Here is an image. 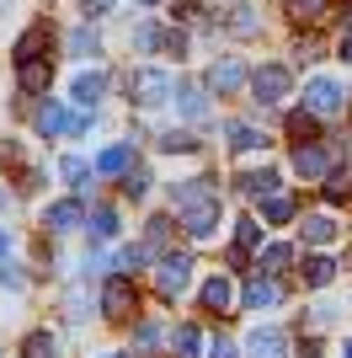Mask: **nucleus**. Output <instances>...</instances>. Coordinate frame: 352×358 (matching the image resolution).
I'll return each instance as SVG.
<instances>
[{
  "mask_svg": "<svg viewBox=\"0 0 352 358\" xmlns=\"http://www.w3.org/2000/svg\"><path fill=\"white\" fill-rule=\"evenodd\" d=\"M91 236H96V241H112L117 236V214L112 209H96V214H91Z\"/></svg>",
  "mask_w": 352,
  "mask_h": 358,
  "instance_id": "nucleus-33",
  "label": "nucleus"
},
{
  "mask_svg": "<svg viewBox=\"0 0 352 358\" xmlns=\"http://www.w3.org/2000/svg\"><path fill=\"white\" fill-rule=\"evenodd\" d=\"M102 310L112 315V321H129L133 310H139V294H133V278H123V273H112L102 289Z\"/></svg>",
  "mask_w": 352,
  "mask_h": 358,
  "instance_id": "nucleus-3",
  "label": "nucleus"
},
{
  "mask_svg": "<svg viewBox=\"0 0 352 358\" xmlns=\"http://www.w3.org/2000/svg\"><path fill=\"white\" fill-rule=\"evenodd\" d=\"M288 262H293V246H283V241H272V246H267V252H262V262H256V268H262L267 278H278V273H288Z\"/></svg>",
  "mask_w": 352,
  "mask_h": 358,
  "instance_id": "nucleus-20",
  "label": "nucleus"
},
{
  "mask_svg": "<svg viewBox=\"0 0 352 358\" xmlns=\"http://www.w3.org/2000/svg\"><path fill=\"white\" fill-rule=\"evenodd\" d=\"M96 171H107V177H123V171H133V139H123V145L102 150V155H96Z\"/></svg>",
  "mask_w": 352,
  "mask_h": 358,
  "instance_id": "nucleus-13",
  "label": "nucleus"
},
{
  "mask_svg": "<svg viewBox=\"0 0 352 358\" xmlns=\"http://www.w3.org/2000/svg\"><path fill=\"white\" fill-rule=\"evenodd\" d=\"M305 107L309 113H342V107H347V91H342L331 75H315L305 86Z\"/></svg>",
  "mask_w": 352,
  "mask_h": 358,
  "instance_id": "nucleus-5",
  "label": "nucleus"
},
{
  "mask_svg": "<svg viewBox=\"0 0 352 358\" xmlns=\"http://www.w3.org/2000/svg\"><path fill=\"white\" fill-rule=\"evenodd\" d=\"M171 91H176V86H171V75H166V70H133V75H129V96H133L139 107H161Z\"/></svg>",
  "mask_w": 352,
  "mask_h": 358,
  "instance_id": "nucleus-1",
  "label": "nucleus"
},
{
  "mask_svg": "<svg viewBox=\"0 0 352 358\" xmlns=\"http://www.w3.org/2000/svg\"><path fill=\"white\" fill-rule=\"evenodd\" d=\"M315 129H321V113H288V134L299 139V145H315Z\"/></svg>",
  "mask_w": 352,
  "mask_h": 358,
  "instance_id": "nucleus-21",
  "label": "nucleus"
},
{
  "mask_svg": "<svg viewBox=\"0 0 352 358\" xmlns=\"http://www.w3.org/2000/svg\"><path fill=\"white\" fill-rule=\"evenodd\" d=\"M6 246H11V241H6V230H0V257H6Z\"/></svg>",
  "mask_w": 352,
  "mask_h": 358,
  "instance_id": "nucleus-47",
  "label": "nucleus"
},
{
  "mask_svg": "<svg viewBox=\"0 0 352 358\" xmlns=\"http://www.w3.org/2000/svg\"><path fill=\"white\" fill-rule=\"evenodd\" d=\"M262 246V220H235V252H256Z\"/></svg>",
  "mask_w": 352,
  "mask_h": 358,
  "instance_id": "nucleus-24",
  "label": "nucleus"
},
{
  "mask_svg": "<svg viewBox=\"0 0 352 358\" xmlns=\"http://www.w3.org/2000/svg\"><path fill=\"white\" fill-rule=\"evenodd\" d=\"M347 358H352V343H347Z\"/></svg>",
  "mask_w": 352,
  "mask_h": 358,
  "instance_id": "nucleus-49",
  "label": "nucleus"
},
{
  "mask_svg": "<svg viewBox=\"0 0 352 358\" xmlns=\"http://www.w3.org/2000/svg\"><path fill=\"white\" fill-rule=\"evenodd\" d=\"M283 6H288V16H293V22H309V27L331 16V0H283Z\"/></svg>",
  "mask_w": 352,
  "mask_h": 358,
  "instance_id": "nucleus-17",
  "label": "nucleus"
},
{
  "mask_svg": "<svg viewBox=\"0 0 352 358\" xmlns=\"http://www.w3.org/2000/svg\"><path fill=\"white\" fill-rule=\"evenodd\" d=\"M325 198H331V203L352 198V177H347V171H331V177H325Z\"/></svg>",
  "mask_w": 352,
  "mask_h": 358,
  "instance_id": "nucleus-35",
  "label": "nucleus"
},
{
  "mask_svg": "<svg viewBox=\"0 0 352 358\" xmlns=\"http://www.w3.org/2000/svg\"><path fill=\"white\" fill-rule=\"evenodd\" d=\"M299 358H321V343H305V348H299Z\"/></svg>",
  "mask_w": 352,
  "mask_h": 358,
  "instance_id": "nucleus-45",
  "label": "nucleus"
},
{
  "mask_svg": "<svg viewBox=\"0 0 352 358\" xmlns=\"http://www.w3.org/2000/svg\"><path fill=\"white\" fill-rule=\"evenodd\" d=\"M161 150H171V155H192V150H198V139L182 134V129H166V134H161Z\"/></svg>",
  "mask_w": 352,
  "mask_h": 358,
  "instance_id": "nucleus-32",
  "label": "nucleus"
},
{
  "mask_svg": "<svg viewBox=\"0 0 352 358\" xmlns=\"http://www.w3.org/2000/svg\"><path fill=\"white\" fill-rule=\"evenodd\" d=\"M235 187H240L246 198H272L278 193V171H267V166L262 171H246V177H235Z\"/></svg>",
  "mask_w": 352,
  "mask_h": 358,
  "instance_id": "nucleus-14",
  "label": "nucleus"
},
{
  "mask_svg": "<svg viewBox=\"0 0 352 358\" xmlns=\"http://www.w3.org/2000/svg\"><path fill=\"white\" fill-rule=\"evenodd\" d=\"M102 91H107V75L102 70L75 75V102H80V107H96V102H102Z\"/></svg>",
  "mask_w": 352,
  "mask_h": 358,
  "instance_id": "nucleus-15",
  "label": "nucleus"
},
{
  "mask_svg": "<svg viewBox=\"0 0 352 358\" xmlns=\"http://www.w3.org/2000/svg\"><path fill=\"white\" fill-rule=\"evenodd\" d=\"M166 54H176V59H182V54H187V38H182V32H166Z\"/></svg>",
  "mask_w": 352,
  "mask_h": 358,
  "instance_id": "nucleus-41",
  "label": "nucleus"
},
{
  "mask_svg": "<svg viewBox=\"0 0 352 358\" xmlns=\"http://www.w3.org/2000/svg\"><path fill=\"white\" fill-rule=\"evenodd\" d=\"M43 224H48V230H59V236H64V230H80V224H86V209H80V198H64V203H48Z\"/></svg>",
  "mask_w": 352,
  "mask_h": 358,
  "instance_id": "nucleus-10",
  "label": "nucleus"
},
{
  "mask_svg": "<svg viewBox=\"0 0 352 358\" xmlns=\"http://www.w3.org/2000/svg\"><path fill=\"white\" fill-rule=\"evenodd\" d=\"M230 27H235V32H256V16H251V6H235Z\"/></svg>",
  "mask_w": 352,
  "mask_h": 358,
  "instance_id": "nucleus-39",
  "label": "nucleus"
},
{
  "mask_svg": "<svg viewBox=\"0 0 352 358\" xmlns=\"http://www.w3.org/2000/svg\"><path fill=\"white\" fill-rule=\"evenodd\" d=\"M123 193H129V198H145L149 193V171H139V166L123 171Z\"/></svg>",
  "mask_w": 352,
  "mask_h": 358,
  "instance_id": "nucleus-37",
  "label": "nucleus"
},
{
  "mask_svg": "<svg viewBox=\"0 0 352 358\" xmlns=\"http://www.w3.org/2000/svg\"><path fill=\"white\" fill-rule=\"evenodd\" d=\"M246 80H251V75H246V64H240V59H219L214 70H208V91H214V96H235Z\"/></svg>",
  "mask_w": 352,
  "mask_h": 358,
  "instance_id": "nucleus-8",
  "label": "nucleus"
},
{
  "mask_svg": "<svg viewBox=\"0 0 352 358\" xmlns=\"http://www.w3.org/2000/svg\"><path fill=\"white\" fill-rule=\"evenodd\" d=\"M299 273H305L309 289H325L331 278H337V262H331V257H305V268H299Z\"/></svg>",
  "mask_w": 352,
  "mask_h": 358,
  "instance_id": "nucleus-18",
  "label": "nucleus"
},
{
  "mask_svg": "<svg viewBox=\"0 0 352 358\" xmlns=\"http://www.w3.org/2000/svg\"><path fill=\"white\" fill-rule=\"evenodd\" d=\"M43 38H48L43 27L22 32V38H16V64H27V59H43V54H38V48H43Z\"/></svg>",
  "mask_w": 352,
  "mask_h": 358,
  "instance_id": "nucleus-27",
  "label": "nucleus"
},
{
  "mask_svg": "<svg viewBox=\"0 0 352 358\" xmlns=\"http://www.w3.org/2000/svg\"><path fill=\"white\" fill-rule=\"evenodd\" d=\"M305 241L309 246H331V241H337V220H331V214H309L305 220Z\"/></svg>",
  "mask_w": 352,
  "mask_h": 358,
  "instance_id": "nucleus-19",
  "label": "nucleus"
},
{
  "mask_svg": "<svg viewBox=\"0 0 352 358\" xmlns=\"http://www.w3.org/2000/svg\"><path fill=\"white\" fill-rule=\"evenodd\" d=\"M32 123H38V134H86V113H64L59 102H43Z\"/></svg>",
  "mask_w": 352,
  "mask_h": 358,
  "instance_id": "nucleus-4",
  "label": "nucleus"
},
{
  "mask_svg": "<svg viewBox=\"0 0 352 358\" xmlns=\"http://www.w3.org/2000/svg\"><path fill=\"white\" fill-rule=\"evenodd\" d=\"M198 348H203L198 327H176V331H171V353H176V358H198Z\"/></svg>",
  "mask_w": 352,
  "mask_h": 358,
  "instance_id": "nucleus-26",
  "label": "nucleus"
},
{
  "mask_svg": "<svg viewBox=\"0 0 352 358\" xmlns=\"http://www.w3.org/2000/svg\"><path fill=\"white\" fill-rule=\"evenodd\" d=\"M293 171L305 182H315V177H331V155H325L321 145H299L293 150Z\"/></svg>",
  "mask_w": 352,
  "mask_h": 358,
  "instance_id": "nucleus-9",
  "label": "nucleus"
},
{
  "mask_svg": "<svg viewBox=\"0 0 352 358\" xmlns=\"http://www.w3.org/2000/svg\"><path fill=\"white\" fill-rule=\"evenodd\" d=\"M102 358H129V353H102Z\"/></svg>",
  "mask_w": 352,
  "mask_h": 358,
  "instance_id": "nucleus-48",
  "label": "nucleus"
},
{
  "mask_svg": "<svg viewBox=\"0 0 352 358\" xmlns=\"http://www.w3.org/2000/svg\"><path fill=\"white\" fill-rule=\"evenodd\" d=\"M155 343H161V321H139V327H133V348H139V353H149Z\"/></svg>",
  "mask_w": 352,
  "mask_h": 358,
  "instance_id": "nucleus-34",
  "label": "nucleus"
},
{
  "mask_svg": "<svg viewBox=\"0 0 352 358\" xmlns=\"http://www.w3.org/2000/svg\"><path fill=\"white\" fill-rule=\"evenodd\" d=\"M133 43H139V48H166V32L155 27V22H145V27L133 32Z\"/></svg>",
  "mask_w": 352,
  "mask_h": 358,
  "instance_id": "nucleus-38",
  "label": "nucleus"
},
{
  "mask_svg": "<svg viewBox=\"0 0 352 358\" xmlns=\"http://www.w3.org/2000/svg\"><path fill=\"white\" fill-rule=\"evenodd\" d=\"M176 96H182V118H203V113H208V96H203V86H182Z\"/></svg>",
  "mask_w": 352,
  "mask_h": 358,
  "instance_id": "nucleus-29",
  "label": "nucleus"
},
{
  "mask_svg": "<svg viewBox=\"0 0 352 358\" xmlns=\"http://www.w3.org/2000/svg\"><path fill=\"white\" fill-rule=\"evenodd\" d=\"M176 214H182V230H187L192 241H208V236H214V224H219V193L198 198V203H187V209H176Z\"/></svg>",
  "mask_w": 352,
  "mask_h": 358,
  "instance_id": "nucleus-2",
  "label": "nucleus"
},
{
  "mask_svg": "<svg viewBox=\"0 0 352 358\" xmlns=\"http://www.w3.org/2000/svg\"><path fill=\"white\" fill-rule=\"evenodd\" d=\"M16 80H22V91H32V96H38V91H48V64L43 59H27V64H16Z\"/></svg>",
  "mask_w": 352,
  "mask_h": 358,
  "instance_id": "nucleus-23",
  "label": "nucleus"
},
{
  "mask_svg": "<svg viewBox=\"0 0 352 358\" xmlns=\"http://www.w3.org/2000/svg\"><path fill=\"white\" fill-rule=\"evenodd\" d=\"M337 54H342V59L352 64V32H347V38H342V48H337Z\"/></svg>",
  "mask_w": 352,
  "mask_h": 358,
  "instance_id": "nucleus-46",
  "label": "nucleus"
},
{
  "mask_svg": "<svg viewBox=\"0 0 352 358\" xmlns=\"http://www.w3.org/2000/svg\"><path fill=\"white\" fill-rule=\"evenodd\" d=\"M0 284H6V289H22V273H11V268H0Z\"/></svg>",
  "mask_w": 352,
  "mask_h": 358,
  "instance_id": "nucleus-44",
  "label": "nucleus"
},
{
  "mask_svg": "<svg viewBox=\"0 0 352 358\" xmlns=\"http://www.w3.org/2000/svg\"><path fill=\"white\" fill-rule=\"evenodd\" d=\"M145 6H155V0H145Z\"/></svg>",
  "mask_w": 352,
  "mask_h": 358,
  "instance_id": "nucleus-50",
  "label": "nucleus"
},
{
  "mask_svg": "<svg viewBox=\"0 0 352 358\" xmlns=\"http://www.w3.org/2000/svg\"><path fill=\"white\" fill-rule=\"evenodd\" d=\"M107 6H112V0H80V11H86V16H107Z\"/></svg>",
  "mask_w": 352,
  "mask_h": 358,
  "instance_id": "nucleus-43",
  "label": "nucleus"
},
{
  "mask_svg": "<svg viewBox=\"0 0 352 358\" xmlns=\"http://www.w3.org/2000/svg\"><path fill=\"white\" fill-rule=\"evenodd\" d=\"M155 284H161V294H182V289L192 284V257H187V252L161 257V268H155Z\"/></svg>",
  "mask_w": 352,
  "mask_h": 358,
  "instance_id": "nucleus-7",
  "label": "nucleus"
},
{
  "mask_svg": "<svg viewBox=\"0 0 352 358\" xmlns=\"http://www.w3.org/2000/svg\"><path fill=\"white\" fill-rule=\"evenodd\" d=\"M145 257H149V252H145V246H123V252H117V257H112V268H117V273H123V278H133V273L145 268Z\"/></svg>",
  "mask_w": 352,
  "mask_h": 358,
  "instance_id": "nucleus-30",
  "label": "nucleus"
},
{
  "mask_svg": "<svg viewBox=\"0 0 352 358\" xmlns=\"http://www.w3.org/2000/svg\"><path fill=\"white\" fill-rule=\"evenodd\" d=\"M267 139H262V129H251V123H235L230 129V150L235 155H251V150H262Z\"/></svg>",
  "mask_w": 352,
  "mask_h": 358,
  "instance_id": "nucleus-22",
  "label": "nucleus"
},
{
  "mask_svg": "<svg viewBox=\"0 0 352 358\" xmlns=\"http://www.w3.org/2000/svg\"><path fill=\"white\" fill-rule=\"evenodd\" d=\"M283 299V284L278 278H262V273H256V278H246V305L251 310H267V305H278Z\"/></svg>",
  "mask_w": 352,
  "mask_h": 358,
  "instance_id": "nucleus-12",
  "label": "nucleus"
},
{
  "mask_svg": "<svg viewBox=\"0 0 352 358\" xmlns=\"http://www.w3.org/2000/svg\"><path fill=\"white\" fill-rule=\"evenodd\" d=\"M59 171H64V177H70L75 187H86V177H91V166L80 161V155H64V161H59Z\"/></svg>",
  "mask_w": 352,
  "mask_h": 358,
  "instance_id": "nucleus-36",
  "label": "nucleus"
},
{
  "mask_svg": "<svg viewBox=\"0 0 352 358\" xmlns=\"http://www.w3.org/2000/svg\"><path fill=\"white\" fill-rule=\"evenodd\" d=\"M203 305H208V310H230V305H235V284L224 278V273L203 284Z\"/></svg>",
  "mask_w": 352,
  "mask_h": 358,
  "instance_id": "nucleus-16",
  "label": "nucleus"
},
{
  "mask_svg": "<svg viewBox=\"0 0 352 358\" xmlns=\"http://www.w3.org/2000/svg\"><path fill=\"white\" fill-rule=\"evenodd\" d=\"M59 343H54V331H32L27 343H22V358H54Z\"/></svg>",
  "mask_w": 352,
  "mask_h": 358,
  "instance_id": "nucleus-28",
  "label": "nucleus"
},
{
  "mask_svg": "<svg viewBox=\"0 0 352 358\" xmlns=\"http://www.w3.org/2000/svg\"><path fill=\"white\" fill-rule=\"evenodd\" d=\"M283 348H288V343H283L278 327H256L246 337V358H283Z\"/></svg>",
  "mask_w": 352,
  "mask_h": 358,
  "instance_id": "nucleus-11",
  "label": "nucleus"
},
{
  "mask_svg": "<svg viewBox=\"0 0 352 358\" xmlns=\"http://www.w3.org/2000/svg\"><path fill=\"white\" fill-rule=\"evenodd\" d=\"M262 220H267V224H288V220H293V198H288V193L262 198Z\"/></svg>",
  "mask_w": 352,
  "mask_h": 358,
  "instance_id": "nucleus-25",
  "label": "nucleus"
},
{
  "mask_svg": "<svg viewBox=\"0 0 352 358\" xmlns=\"http://www.w3.org/2000/svg\"><path fill=\"white\" fill-rule=\"evenodd\" d=\"M70 54H80V59H91V54H102V43H96V32H91V27H75V32H70Z\"/></svg>",
  "mask_w": 352,
  "mask_h": 358,
  "instance_id": "nucleus-31",
  "label": "nucleus"
},
{
  "mask_svg": "<svg viewBox=\"0 0 352 358\" xmlns=\"http://www.w3.org/2000/svg\"><path fill=\"white\" fill-rule=\"evenodd\" d=\"M208 358H235V343H224V337H214V343H208Z\"/></svg>",
  "mask_w": 352,
  "mask_h": 358,
  "instance_id": "nucleus-42",
  "label": "nucleus"
},
{
  "mask_svg": "<svg viewBox=\"0 0 352 358\" xmlns=\"http://www.w3.org/2000/svg\"><path fill=\"white\" fill-rule=\"evenodd\" d=\"M251 91H256L262 107H278L283 96H288V70H283V64H262V70L251 75Z\"/></svg>",
  "mask_w": 352,
  "mask_h": 358,
  "instance_id": "nucleus-6",
  "label": "nucleus"
},
{
  "mask_svg": "<svg viewBox=\"0 0 352 358\" xmlns=\"http://www.w3.org/2000/svg\"><path fill=\"white\" fill-rule=\"evenodd\" d=\"M171 241V220H149V246H166Z\"/></svg>",
  "mask_w": 352,
  "mask_h": 358,
  "instance_id": "nucleus-40",
  "label": "nucleus"
}]
</instances>
